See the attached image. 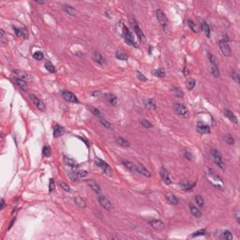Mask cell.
I'll return each instance as SVG.
<instances>
[{
	"label": "cell",
	"mask_w": 240,
	"mask_h": 240,
	"mask_svg": "<svg viewBox=\"0 0 240 240\" xmlns=\"http://www.w3.org/2000/svg\"><path fill=\"white\" fill-rule=\"evenodd\" d=\"M207 176L208 181L210 182V183L214 186L215 188H217V189H219V190H221V191L224 190V183H223V181H222V179L219 177V175L214 174L210 170L207 174Z\"/></svg>",
	"instance_id": "cell-1"
},
{
	"label": "cell",
	"mask_w": 240,
	"mask_h": 240,
	"mask_svg": "<svg viewBox=\"0 0 240 240\" xmlns=\"http://www.w3.org/2000/svg\"><path fill=\"white\" fill-rule=\"evenodd\" d=\"M123 35H124V39L125 41H126L128 45L132 46V47H136L138 48V43L136 42V40H135V38L133 36V34L131 33V31L130 29H128L127 26H123Z\"/></svg>",
	"instance_id": "cell-2"
},
{
	"label": "cell",
	"mask_w": 240,
	"mask_h": 240,
	"mask_svg": "<svg viewBox=\"0 0 240 240\" xmlns=\"http://www.w3.org/2000/svg\"><path fill=\"white\" fill-rule=\"evenodd\" d=\"M210 155L213 158V160L218 166L221 169V170H225V164L223 162V158H222L221 153L217 149H211L210 150Z\"/></svg>",
	"instance_id": "cell-3"
},
{
	"label": "cell",
	"mask_w": 240,
	"mask_h": 240,
	"mask_svg": "<svg viewBox=\"0 0 240 240\" xmlns=\"http://www.w3.org/2000/svg\"><path fill=\"white\" fill-rule=\"evenodd\" d=\"M156 17L158 19V22L160 23V26L162 27V29H163L164 31H166L168 29V19H167V17L165 16L164 12L160 11V9H158L156 11Z\"/></svg>",
	"instance_id": "cell-4"
},
{
	"label": "cell",
	"mask_w": 240,
	"mask_h": 240,
	"mask_svg": "<svg viewBox=\"0 0 240 240\" xmlns=\"http://www.w3.org/2000/svg\"><path fill=\"white\" fill-rule=\"evenodd\" d=\"M98 200H99V203H100V205L105 210L107 211H111V210H113V205H112V203H111L108 199L105 197V196H103V195H101V194H99V196H98Z\"/></svg>",
	"instance_id": "cell-5"
},
{
	"label": "cell",
	"mask_w": 240,
	"mask_h": 240,
	"mask_svg": "<svg viewBox=\"0 0 240 240\" xmlns=\"http://www.w3.org/2000/svg\"><path fill=\"white\" fill-rule=\"evenodd\" d=\"M219 49H221L222 55H223L224 56L229 57V56L232 55V50H231V48H230L228 42L226 41L225 39L219 40Z\"/></svg>",
	"instance_id": "cell-6"
},
{
	"label": "cell",
	"mask_w": 240,
	"mask_h": 240,
	"mask_svg": "<svg viewBox=\"0 0 240 240\" xmlns=\"http://www.w3.org/2000/svg\"><path fill=\"white\" fill-rule=\"evenodd\" d=\"M61 96L64 100L68 101V102H70V103H78L79 102L77 97L74 95L73 93L70 92V91H68V90H62Z\"/></svg>",
	"instance_id": "cell-7"
},
{
	"label": "cell",
	"mask_w": 240,
	"mask_h": 240,
	"mask_svg": "<svg viewBox=\"0 0 240 240\" xmlns=\"http://www.w3.org/2000/svg\"><path fill=\"white\" fill-rule=\"evenodd\" d=\"M29 99H30V100L32 101V103H33L34 105H35L37 108H38L39 110L42 111V112H44L45 109H46L45 104H44V102H43V101H42L41 100L39 99V98H38V97L35 96V95H30V96H29Z\"/></svg>",
	"instance_id": "cell-8"
},
{
	"label": "cell",
	"mask_w": 240,
	"mask_h": 240,
	"mask_svg": "<svg viewBox=\"0 0 240 240\" xmlns=\"http://www.w3.org/2000/svg\"><path fill=\"white\" fill-rule=\"evenodd\" d=\"M174 110L177 114H179V116H184V117L187 116L188 113H189L188 108L182 103H175L174 105Z\"/></svg>",
	"instance_id": "cell-9"
},
{
	"label": "cell",
	"mask_w": 240,
	"mask_h": 240,
	"mask_svg": "<svg viewBox=\"0 0 240 240\" xmlns=\"http://www.w3.org/2000/svg\"><path fill=\"white\" fill-rule=\"evenodd\" d=\"M131 25H132V27L134 29V31L135 33H136V35L137 37L139 38V39L141 40V41H143V42H145L146 41V38H145V36H144V34L143 32V30H142L140 28V26L138 25V23L135 22V21H131Z\"/></svg>",
	"instance_id": "cell-10"
},
{
	"label": "cell",
	"mask_w": 240,
	"mask_h": 240,
	"mask_svg": "<svg viewBox=\"0 0 240 240\" xmlns=\"http://www.w3.org/2000/svg\"><path fill=\"white\" fill-rule=\"evenodd\" d=\"M96 163H97V165L100 168H101V170H102L105 174H107L108 175L112 174H111V173H112V170H111L110 166L106 163L105 161H103L102 160H100V158H97V160H96Z\"/></svg>",
	"instance_id": "cell-11"
},
{
	"label": "cell",
	"mask_w": 240,
	"mask_h": 240,
	"mask_svg": "<svg viewBox=\"0 0 240 240\" xmlns=\"http://www.w3.org/2000/svg\"><path fill=\"white\" fill-rule=\"evenodd\" d=\"M13 73L17 76V78L23 79L25 81H31L32 77L29 73H27L25 70H13Z\"/></svg>",
	"instance_id": "cell-12"
},
{
	"label": "cell",
	"mask_w": 240,
	"mask_h": 240,
	"mask_svg": "<svg viewBox=\"0 0 240 240\" xmlns=\"http://www.w3.org/2000/svg\"><path fill=\"white\" fill-rule=\"evenodd\" d=\"M148 223L150 224L152 228H154L155 230H158V231H160V230H162L165 227V224L161 221H160V219H150L148 221Z\"/></svg>",
	"instance_id": "cell-13"
},
{
	"label": "cell",
	"mask_w": 240,
	"mask_h": 240,
	"mask_svg": "<svg viewBox=\"0 0 240 240\" xmlns=\"http://www.w3.org/2000/svg\"><path fill=\"white\" fill-rule=\"evenodd\" d=\"M197 130H198V132H200L201 134H208V133H210V131H211L210 127L203 122H198Z\"/></svg>",
	"instance_id": "cell-14"
},
{
	"label": "cell",
	"mask_w": 240,
	"mask_h": 240,
	"mask_svg": "<svg viewBox=\"0 0 240 240\" xmlns=\"http://www.w3.org/2000/svg\"><path fill=\"white\" fill-rule=\"evenodd\" d=\"M160 176H161L162 181H163L165 184L170 185L172 183V180H171L170 175H169L168 171L165 168H161L160 171Z\"/></svg>",
	"instance_id": "cell-15"
},
{
	"label": "cell",
	"mask_w": 240,
	"mask_h": 240,
	"mask_svg": "<svg viewBox=\"0 0 240 240\" xmlns=\"http://www.w3.org/2000/svg\"><path fill=\"white\" fill-rule=\"evenodd\" d=\"M93 59L95 60V62L100 64V66H104L106 64V59L102 56V55L100 52H94L93 53Z\"/></svg>",
	"instance_id": "cell-16"
},
{
	"label": "cell",
	"mask_w": 240,
	"mask_h": 240,
	"mask_svg": "<svg viewBox=\"0 0 240 240\" xmlns=\"http://www.w3.org/2000/svg\"><path fill=\"white\" fill-rule=\"evenodd\" d=\"M86 183L87 185L89 186V187L92 189V190L96 192L97 194H100V192H101V189L100 187V185L97 183L96 181H94L93 179H90V180H87L86 181Z\"/></svg>",
	"instance_id": "cell-17"
},
{
	"label": "cell",
	"mask_w": 240,
	"mask_h": 240,
	"mask_svg": "<svg viewBox=\"0 0 240 240\" xmlns=\"http://www.w3.org/2000/svg\"><path fill=\"white\" fill-rule=\"evenodd\" d=\"M12 28L17 37H23L25 39L28 38V33L25 28H19V27H15V26H12Z\"/></svg>",
	"instance_id": "cell-18"
},
{
	"label": "cell",
	"mask_w": 240,
	"mask_h": 240,
	"mask_svg": "<svg viewBox=\"0 0 240 240\" xmlns=\"http://www.w3.org/2000/svg\"><path fill=\"white\" fill-rule=\"evenodd\" d=\"M64 162L66 163V165H68V166L72 167L73 169L79 167V163H78V162H77L75 160H73V158H69V157L65 156V157H64Z\"/></svg>",
	"instance_id": "cell-19"
},
{
	"label": "cell",
	"mask_w": 240,
	"mask_h": 240,
	"mask_svg": "<svg viewBox=\"0 0 240 240\" xmlns=\"http://www.w3.org/2000/svg\"><path fill=\"white\" fill-rule=\"evenodd\" d=\"M224 114L226 116L228 117V119L231 121V122H233L234 124H237L238 123V120H237V117H236V116L232 112L231 110H229V109H225L224 110Z\"/></svg>",
	"instance_id": "cell-20"
},
{
	"label": "cell",
	"mask_w": 240,
	"mask_h": 240,
	"mask_svg": "<svg viewBox=\"0 0 240 240\" xmlns=\"http://www.w3.org/2000/svg\"><path fill=\"white\" fill-rule=\"evenodd\" d=\"M14 82L15 84L18 86V87L21 90L23 91H27L28 89V86H27V84H26V82L25 80H23V79H20V78H15L14 80Z\"/></svg>",
	"instance_id": "cell-21"
},
{
	"label": "cell",
	"mask_w": 240,
	"mask_h": 240,
	"mask_svg": "<svg viewBox=\"0 0 240 240\" xmlns=\"http://www.w3.org/2000/svg\"><path fill=\"white\" fill-rule=\"evenodd\" d=\"M136 173H139L140 174L144 175V176H146V177L150 176V172L144 166H143V165H136Z\"/></svg>",
	"instance_id": "cell-22"
},
{
	"label": "cell",
	"mask_w": 240,
	"mask_h": 240,
	"mask_svg": "<svg viewBox=\"0 0 240 240\" xmlns=\"http://www.w3.org/2000/svg\"><path fill=\"white\" fill-rule=\"evenodd\" d=\"M105 98L111 105H113V106L117 105V98L116 95H114L112 93H107V94H105Z\"/></svg>",
	"instance_id": "cell-23"
},
{
	"label": "cell",
	"mask_w": 240,
	"mask_h": 240,
	"mask_svg": "<svg viewBox=\"0 0 240 240\" xmlns=\"http://www.w3.org/2000/svg\"><path fill=\"white\" fill-rule=\"evenodd\" d=\"M64 132H65V130H64V128L62 126H60V125L57 124L53 127V136L55 138L62 136Z\"/></svg>",
	"instance_id": "cell-24"
},
{
	"label": "cell",
	"mask_w": 240,
	"mask_h": 240,
	"mask_svg": "<svg viewBox=\"0 0 240 240\" xmlns=\"http://www.w3.org/2000/svg\"><path fill=\"white\" fill-rule=\"evenodd\" d=\"M122 164L124 165V167L128 169L130 172H132V173H135L136 172V165L134 163H132L131 161L130 160H122Z\"/></svg>",
	"instance_id": "cell-25"
},
{
	"label": "cell",
	"mask_w": 240,
	"mask_h": 240,
	"mask_svg": "<svg viewBox=\"0 0 240 240\" xmlns=\"http://www.w3.org/2000/svg\"><path fill=\"white\" fill-rule=\"evenodd\" d=\"M165 197H166L167 201L170 203L171 205H177L179 204V201H178V199L176 198V196H175L174 194H173V193H167L166 195H165Z\"/></svg>",
	"instance_id": "cell-26"
},
{
	"label": "cell",
	"mask_w": 240,
	"mask_h": 240,
	"mask_svg": "<svg viewBox=\"0 0 240 240\" xmlns=\"http://www.w3.org/2000/svg\"><path fill=\"white\" fill-rule=\"evenodd\" d=\"M218 235L219 238L222 239H228V240H233L234 236H233L232 233L229 231V230H225V231H222L221 233H219V235Z\"/></svg>",
	"instance_id": "cell-27"
},
{
	"label": "cell",
	"mask_w": 240,
	"mask_h": 240,
	"mask_svg": "<svg viewBox=\"0 0 240 240\" xmlns=\"http://www.w3.org/2000/svg\"><path fill=\"white\" fill-rule=\"evenodd\" d=\"M190 210H191V215L193 216V217L195 218H201V216H202V213L201 211L199 210V209L195 207V205H193L192 204L190 205Z\"/></svg>",
	"instance_id": "cell-28"
},
{
	"label": "cell",
	"mask_w": 240,
	"mask_h": 240,
	"mask_svg": "<svg viewBox=\"0 0 240 240\" xmlns=\"http://www.w3.org/2000/svg\"><path fill=\"white\" fill-rule=\"evenodd\" d=\"M116 142L118 144L121 145V146H123V147H128V146H130V143H128V141H127L126 139H124L123 137L116 136Z\"/></svg>",
	"instance_id": "cell-29"
},
{
	"label": "cell",
	"mask_w": 240,
	"mask_h": 240,
	"mask_svg": "<svg viewBox=\"0 0 240 240\" xmlns=\"http://www.w3.org/2000/svg\"><path fill=\"white\" fill-rule=\"evenodd\" d=\"M63 9L68 14L70 15V16H75L76 15V11H75V9L73 8V7L72 6H70V5H63Z\"/></svg>",
	"instance_id": "cell-30"
},
{
	"label": "cell",
	"mask_w": 240,
	"mask_h": 240,
	"mask_svg": "<svg viewBox=\"0 0 240 240\" xmlns=\"http://www.w3.org/2000/svg\"><path fill=\"white\" fill-rule=\"evenodd\" d=\"M201 27H202L203 31H204V33L205 34V36H207V38H210V27H209V25L205 21H203L201 23Z\"/></svg>",
	"instance_id": "cell-31"
},
{
	"label": "cell",
	"mask_w": 240,
	"mask_h": 240,
	"mask_svg": "<svg viewBox=\"0 0 240 240\" xmlns=\"http://www.w3.org/2000/svg\"><path fill=\"white\" fill-rule=\"evenodd\" d=\"M153 75L158 77V78H163V77L166 76V72L163 69H158V70H153Z\"/></svg>",
	"instance_id": "cell-32"
},
{
	"label": "cell",
	"mask_w": 240,
	"mask_h": 240,
	"mask_svg": "<svg viewBox=\"0 0 240 240\" xmlns=\"http://www.w3.org/2000/svg\"><path fill=\"white\" fill-rule=\"evenodd\" d=\"M74 203L78 205V207L80 208H86V202H84V200H83L81 197H75L74 198Z\"/></svg>",
	"instance_id": "cell-33"
},
{
	"label": "cell",
	"mask_w": 240,
	"mask_h": 240,
	"mask_svg": "<svg viewBox=\"0 0 240 240\" xmlns=\"http://www.w3.org/2000/svg\"><path fill=\"white\" fill-rule=\"evenodd\" d=\"M195 185H196V183L190 184V183H187V182H181L180 183L181 188L183 189L184 191H191L192 189L195 187Z\"/></svg>",
	"instance_id": "cell-34"
},
{
	"label": "cell",
	"mask_w": 240,
	"mask_h": 240,
	"mask_svg": "<svg viewBox=\"0 0 240 240\" xmlns=\"http://www.w3.org/2000/svg\"><path fill=\"white\" fill-rule=\"evenodd\" d=\"M145 107L147 108V109H156V103H155V101L153 99H149V100H147L146 101H145Z\"/></svg>",
	"instance_id": "cell-35"
},
{
	"label": "cell",
	"mask_w": 240,
	"mask_h": 240,
	"mask_svg": "<svg viewBox=\"0 0 240 240\" xmlns=\"http://www.w3.org/2000/svg\"><path fill=\"white\" fill-rule=\"evenodd\" d=\"M211 72L216 78H219V77L221 76V72H219L218 65H211Z\"/></svg>",
	"instance_id": "cell-36"
},
{
	"label": "cell",
	"mask_w": 240,
	"mask_h": 240,
	"mask_svg": "<svg viewBox=\"0 0 240 240\" xmlns=\"http://www.w3.org/2000/svg\"><path fill=\"white\" fill-rule=\"evenodd\" d=\"M139 123L141 125V127H143L144 128H150L153 127V124L150 123L149 121L146 119H141L139 121Z\"/></svg>",
	"instance_id": "cell-37"
},
{
	"label": "cell",
	"mask_w": 240,
	"mask_h": 240,
	"mask_svg": "<svg viewBox=\"0 0 240 240\" xmlns=\"http://www.w3.org/2000/svg\"><path fill=\"white\" fill-rule=\"evenodd\" d=\"M88 108V110L90 111L91 113H92L94 116H98V117H101V113H100V111L98 109V108L96 107H93V106H88L87 107Z\"/></svg>",
	"instance_id": "cell-38"
},
{
	"label": "cell",
	"mask_w": 240,
	"mask_h": 240,
	"mask_svg": "<svg viewBox=\"0 0 240 240\" xmlns=\"http://www.w3.org/2000/svg\"><path fill=\"white\" fill-rule=\"evenodd\" d=\"M44 67H45V69L48 70V72H52V73H55V66L53 65L52 63H51L50 61H46L45 64H44Z\"/></svg>",
	"instance_id": "cell-39"
},
{
	"label": "cell",
	"mask_w": 240,
	"mask_h": 240,
	"mask_svg": "<svg viewBox=\"0 0 240 240\" xmlns=\"http://www.w3.org/2000/svg\"><path fill=\"white\" fill-rule=\"evenodd\" d=\"M116 58L119 60H123V61H127L128 60V55L125 53L120 52V51H117L116 53Z\"/></svg>",
	"instance_id": "cell-40"
},
{
	"label": "cell",
	"mask_w": 240,
	"mask_h": 240,
	"mask_svg": "<svg viewBox=\"0 0 240 240\" xmlns=\"http://www.w3.org/2000/svg\"><path fill=\"white\" fill-rule=\"evenodd\" d=\"M172 91H173V93L177 98H183L184 97L183 91H182L180 88H178V87H173V88H172Z\"/></svg>",
	"instance_id": "cell-41"
},
{
	"label": "cell",
	"mask_w": 240,
	"mask_h": 240,
	"mask_svg": "<svg viewBox=\"0 0 240 240\" xmlns=\"http://www.w3.org/2000/svg\"><path fill=\"white\" fill-rule=\"evenodd\" d=\"M207 55H208V59H209V62H210L211 65H218L217 64V59H216L215 55H213L212 53L208 52L207 53Z\"/></svg>",
	"instance_id": "cell-42"
},
{
	"label": "cell",
	"mask_w": 240,
	"mask_h": 240,
	"mask_svg": "<svg viewBox=\"0 0 240 240\" xmlns=\"http://www.w3.org/2000/svg\"><path fill=\"white\" fill-rule=\"evenodd\" d=\"M195 201H196V203H197V205H199V207H203L205 205V201H204V199H203V197L201 195H196L195 196Z\"/></svg>",
	"instance_id": "cell-43"
},
{
	"label": "cell",
	"mask_w": 240,
	"mask_h": 240,
	"mask_svg": "<svg viewBox=\"0 0 240 240\" xmlns=\"http://www.w3.org/2000/svg\"><path fill=\"white\" fill-rule=\"evenodd\" d=\"M42 153L47 158H49L51 156V154H52V150H51V147L49 146V145H45V146L43 147Z\"/></svg>",
	"instance_id": "cell-44"
},
{
	"label": "cell",
	"mask_w": 240,
	"mask_h": 240,
	"mask_svg": "<svg viewBox=\"0 0 240 240\" xmlns=\"http://www.w3.org/2000/svg\"><path fill=\"white\" fill-rule=\"evenodd\" d=\"M205 233H207V230H205V229L198 230V231L194 232L193 234L191 235V237H197V236H200V235H205Z\"/></svg>",
	"instance_id": "cell-45"
},
{
	"label": "cell",
	"mask_w": 240,
	"mask_h": 240,
	"mask_svg": "<svg viewBox=\"0 0 240 240\" xmlns=\"http://www.w3.org/2000/svg\"><path fill=\"white\" fill-rule=\"evenodd\" d=\"M225 142H226V143H227L228 144L232 145V144H235V139H234V137H233L231 134L228 133V134L225 135Z\"/></svg>",
	"instance_id": "cell-46"
},
{
	"label": "cell",
	"mask_w": 240,
	"mask_h": 240,
	"mask_svg": "<svg viewBox=\"0 0 240 240\" xmlns=\"http://www.w3.org/2000/svg\"><path fill=\"white\" fill-rule=\"evenodd\" d=\"M75 174H76L77 179H81V178L86 176V175H87V172L84 171V170H80V171H76Z\"/></svg>",
	"instance_id": "cell-47"
},
{
	"label": "cell",
	"mask_w": 240,
	"mask_h": 240,
	"mask_svg": "<svg viewBox=\"0 0 240 240\" xmlns=\"http://www.w3.org/2000/svg\"><path fill=\"white\" fill-rule=\"evenodd\" d=\"M100 124L102 125L103 127H105L106 128H109V130H112L113 128V126H112V124H111L109 121H107L105 119H100Z\"/></svg>",
	"instance_id": "cell-48"
},
{
	"label": "cell",
	"mask_w": 240,
	"mask_h": 240,
	"mask_svg": "<svg viewBox=\"0 0 240 240\" xmlns=\"http://www.w3.org/2000/svg\"><path fill=\"white\" fill-rule=\"evenodd\" d=\"M195 86V81L193 79H190L187 81V87L189 90H192Z\"/></svg>",
	"instance_id": "cell-49"
},
{
	"label": "cell",
	"mask_w": 240,
	"mask_h": 240,
	"mask_svg": "<svg viewBox=\"0 0 240 240\" xmlns=\"http://www.w3.org/2000/svg\"><path fill=\"white\" fill-rule=\"evenodd\" d=\"M33 57L35 60H42L43 59V53L41 52H36L33 53Z\"/></svg>",
	"instance_id": "cell-50"
},
{
	"label": "cell",
	"mask_w": 240,
	"mask_h": 240,
	"mask_svg": "<svg viewBox=\"0 0 240 240\" xmlns=\"http://www.w3.org/2000/svg\"><path fill=\"white\" fill-rule=\"evenodd\" d=\"M0 39H1V42L3 43V44H7V43H8V40L6 39L5 32L3 29L0 30Z\"/></svg>",
	"instance_id": "cell-51"
},
{
	"label": "cell",
	"mask_w": 240,
	"mask_h": 240,
	"mask_svg": "<svg viewBox=\"0 0 240 240\" xmlns=\"http://www.w3.org/2000/svg\"><path fill=\"white\" fill-rule=\"evenodd\" d=\"M136 76H137V78L139 79L140 81H142V82H146V81H147L146 77H145L142 72H140L139 70H137V72H136Z\"/></svg>",
	"instance_id": "cell-52"
},
{
	"label": "cell",
	"mask_w": 240,
	"mask_h": 240,
	"mask_svg": "<svg viewBox=\"0 0 240 240\" xmlns=\"http://www.w3.org/2000/svg\"><path fill=\"white\" fill-rule=\"evenodd\" d=\"M188 25L191 27V29L192 30V31H193V32H197V27H196L195 23L192 21V20H189V21H188Z\"/></svg>",
	"instance_id": "cell-53"
},
{
	"label": "cell",
	"mask_w": 240,
	"mask_h": 240,
	"mask_svg": "<svg viewBox=\"0 0 240 240\" xmlns=\"http://www.w3.org/2000/svg\"><path fill=\"white\" fill-rule=\"evenodd\" d=\"M59 185H60V187H61L62 189L65 191H68V192H70V186L68 185L67 183H65V182H59Z\"/></svg>",
	"instance_id": "cell-54"
},
{
	"label": "cell",
	"mask_w": 240,
	"mask_h": 240,
	"mask_svg": "<svg viewBox=\"0 0 240 240\" xmlns=\"http://www.w3.org/2000/svg\"><path fill=\"white\" fill-rule=\"evenodd\" d=\"M55 181H53V178H51L50 181H49V192H52V191H55Z\"/></svg>",
	"instance_id": "cell-55"
},
{
	"label": "cell",
	"mask_w": 240,
	"mask_h": 240,
	"mask_svg": "<svg viewBox=\"0 0 240 240\" xmlns=\"http://www.w3.org/2000/svg\"><path fill=\"white\" fill-rule=\"evenodd\" d=\"M232 78L235 83H237V84L239 83V74L236 72H235V70L232 72Z\"/></svg>",
	"instance_id": "cell-56"
},
{
	"label": "cell",
	"mask_w": 240,
	"mask_h": 240,
	"mask_svg": "<svg viewBox=\"0 0 240 240\" xmlns=\"http://www.w3.org/2000/svg\"><path fill=\"white\" fill-rule=\"evenodd\" d=\"M184 156H185L186 158H187V160H193V155H192L189 150H186V151L184 152Z\"/></svg>",
	"instance_id": "cell-57"
},
{
	"label": "cell",
	"mask_w": 240,
	"mask_h": 240,
	"mask_svg": "<svg viewBox=\"0 0 240 240\" xmlns=\"http://www.w3.org/2000/svg\"><path fill=\"white\" fill-rule=\"evenodd\" d=\"M91 95H92L93 97H96V98H98L99 96H100V91H98V90H96V91H93L92 93H91Z\"/></svg>",
	"instance_id": "cell-58"
},
{
	"label": "cell",
	"mask_w": 240,
	"mask_h": 240,
	"mask_svg": "<svg viewBox=\"0 0 240 240\" xmlns=\"http://www.w3.org/2000/svg\"><path fill=\"white\" fill-rule=\"evenodd\" d=\"M235 217L236 221H237V223H240V219H239V211H238V210H236V211H235Z\"/></svg>",
	"instance_id": "cell-59"
},
{
	"label": "cell",
	"mask_w": 240,
	"mask_h": 240,
	"mask_svg": "<svg viewBox=\"0 0 240 240\" xmlns=\"http://www.w3.org/2000/svg\"><path fill=\"white\" fill-rule=\"evenodd\" d=\"M0 204H1V207H0V209H1V210H3V209H4V207H5V201H4V199H1V203H0Z\"/></svg>",
	"instance_id": "cell-60"
},
{
	"label": "cell",
	"mask_w": 240,
	"mask_h": 240,
	"mask_svg": "<svg viewBox=\"0 0 240 240\" xmlns=\"http://www.w3.org/2000/svg\"><path fill=\"white\" fill-rule=\"evenodd\" d=\"M36 2L38 3V4H44V1H38V0H36Z\"/></svg>",
	"instance_id": "cell-61"
}]
</instances>
